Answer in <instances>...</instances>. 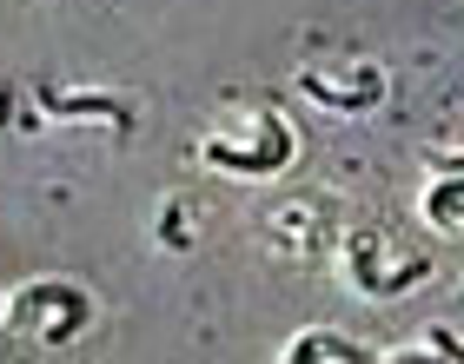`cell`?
<instances>
[{
  "mask_svg": "<svg viewBox=\"0 0 464 364\" xmlns=\"http://www.w3.org/2000/svg\"><path fill=\"white\" fill-rule=\"evenodd\" d=\"M398 232H385L378 219H345L339 232V278H345V292H358L365 305H392V298H411L425 278L438 272L431 252H398L392 245Z\"/></svg>",
  "mask_w": 464,
  "mask_h": 364,
  "instance_id": "obj_1",
  "label": "cell"
},
{
  "mask_svg": "<svg viewBox=\"0 0 464 364\" xmlns=\"http://www.w3.org/2000/svg\"><path fill=\"white\" fill-rule=\"evenodd\" d=\"M199 166L206 173H232V179H285L292 159H299V126H292L279 106H252L246 120L219 126V133H199Z\"/></svg>",
  "mask_w": 464,
  "mask_h": 364,
  "instance_id": "obj_2",
  "label": "cell"
},
{
  "mask_svg": "<svg viewBox=\"0 0 464 364\" xmlns=\"http://www.w3.org/2000/svg\"><path fill=\"white\" fill-rule=\"evenodd\" d=\"M7 331L34 351H67L93 331V292L80 278H27L7 298Z\"/></svg>",
  "mask_w": 464,
  "mask_h": 364,
  "instance_id": "obj_3",
  "label": "cell"
},
{
  "mask_svg": "<svg viewBox=\"0 0 464 364\" xmlns=\"http://www.w3.org/2000/svg\"><path fill=\"white\" fill-rule=\"evenodd\" d=\"M252 225H259V239L272 252H285L292 265H312V259H325V252H339V232H345L332 192H272Z\"/></svg>",
  "mask_w": 464,
  "mask_h": 364,
  "instance_id": "obj_4",
  "label": "cell"
},
{
  "mask_svg": "<svg viewBox=\"0 0 464 364\" xmlns=\"http://www.w3.org/2000/svg\"><path fill=\"white\" fill-rule=\"evenodd\" d=\"M47 126H100V133H113V139H133L140 106L126 93H107V87L34 80V87H27V113H20V133H47Z\"/></svg>",
  "mask_w": 464,
  "mask_h": 364,
  "instance_id": "obj_5",
  "label": "cell"
},
{
  "mask_svg": "<svg viewBox=\"0 0 464 364\" xmlns=\"http://www.w3.org/2000/svg\"><path fill=\"white\" fill-rule=\"evenodd\" d=\"M292 87H299L312 106H325V113L358 120V113H378V106H385L392 80H385V67L358 60V67H299V73H292Z\"/></svg>",
  "mask_w": 464,
  "mask_h": 364,
  "instance_id": "obj_6",
  "label": "cell"
},
{
  "mask_svg": "<svg viewBox=\"0 0 464 364\" xmlns=\"http://www.w3.org/2000/svg\"><path fill=\"white\" fill-rule=\"evenodd\" d=\"M385 351H372L365 338H352L339 325H305L279 345V364H378Z\"/></svg>",
  "mask_w": 464,
  "mask_h": 364,
  "instance_id": "obj_7",
  "label": "cell"
},
{
  "mask_svg": "<svg viewBox=\"0 0 464 364\" xmlns=\"http://www.w3.org/2000/svg\"><path fill=\"white\" fill-rule=\"evenodd\" d=\"M418 219L445 239H464V166L458 173H431L425 192H418Z\"/></svg>",
  "mask_w": 464,
  "mask_h": 364,
  "instance_id": "obj_8",
  "label": "cell"
},
{
  "mask_svg": "<svg viewBox=\"0 0 464 364\" xmlns=\"http://www.w3.org/2000/svg\"><path fill=\"white\" fill-rule=\"evenodd\" d=\"M153 245L173 252V259H179V252H193L199 245V206L179 199V192H173V199H160V212H153Z\"/></svg>",
  "mask_w": 464,
  "mask_h": 364,
  "instance_id": "obj_9",
  "label": "cell"
},
{
  "mask_svg": "<svg viewBox=\"0 0 464 364\" xmlns=\"http://www.w3.org/2000/svg\"><path fill=\"white\" fill-rule=\"evenodd\" d=\"M392 364H464V331L425 325V331H411V345H392Z\"/></svg>",
  "mask_w": 464,
  "mask_h": 364,
  "instance_id": "obj_10",
  "label": "cell"
},
{
  "mask_svg": "<svg viewBox=\"0 0 464 364\" xmlns=\"http://www.w3.org/2000/svg\"><path fill=\"white\" fill-rule=\"evenodd\" d=\"M20 113H27V93H20V87H0V133L20 126Z\"/></svg>",
  "mask_w": 464,
  "mask_h": 364,
  "instance_id": "obj_11",
  "label": "cell"
},
{
  "mask_svg": "<svg viewBox=\"0 0 464 364\" xmlns=\"http://www.w3.org/2000/svg\"><path fill=\"white\" fill-rule=\"evenodd\" d=\"M0 325H7V292H0Z\"/></svg>",
  "mask_w": 464,
  "mask_h": 364,
  "instance_id": "obj_12",
  "label": "cell"
}]
</instances>
